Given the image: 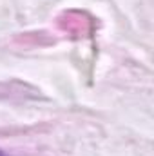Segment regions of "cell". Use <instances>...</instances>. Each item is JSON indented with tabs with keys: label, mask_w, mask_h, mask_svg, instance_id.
Segmentation results:
<instances>
[{
	"label": "cell",
	"mask_w": 154,
	"mask_h": 156,
	"mask_svg": "<svg viewBox=\"0 0 154 156\" xmlns=\"http://www.w3.org/2000/svg\"><path fill=\"white\" fill-rule=\"evenodd\" d=\"M0 156H2V154H0Z\"/></svg>",
	"instance_id": "1"
}]
</instances>
